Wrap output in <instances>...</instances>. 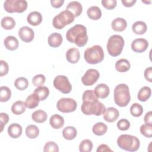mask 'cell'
Segmentation results:
<instances>
[{
    "mask_svg": "<svg viewBox=\"0 0 152 152\" xmlns=\"http://www.w3.org/2000/svg\"><path fill=\"white\" fill-rule=\"evenodd\" d=\"M82 99L83 104L81 110L84 114L100 116L104 113L106 107L102 102L99 101L94 90H86L83 94Z\"/></svg>",
    "mask_w": 152,
    "mask_h": 152,
    "instance_id": "1",
    "label": "cell"
},
{
    "mask_svg": "<svg viewBox=\"0 0 152 152\" xmlns=\"http://www.w3.org/2000/svg\"><path fill=\"white\" fill-rule=\"evenodd\" d=\"M66 38L68 42L75 43L78 47H83L87 44L88 39L87 28L82 24H76L66 31Z\"/></svg>",
    "mask_w": 152,
    "mask_h": 152,
    "instance_id": "2",
    "label": "cell"
},
{
    "mask_svg": "<svg viewBox=\"0 0 152 152\" xmlns=\"http://www.w3.org/2000/svg\"><path fill=\"white\" fill-rule=\"evenodd\" d=\"M113 97L115 103L118 106L120 107L126 106L131 100L128 86L124 83L116 86L114 89Z\"/></svg>",
    "mask_w": 152,
    "mask_h": 152,
    "instance_id": "3",
    "label": "cell"
},
{
    "mask_svg": "<svg viewBox=\"0 0 152 152\" xmlns=\"http://www.w3.org/2000/svg\"><path fill=\"white\" fill-rule=\"evenodd\" d=\"M117 144L122 150L134 152L139 149L140 142L139 139L135 136L122 134L118 138Z\"/></svg>",
    "mask_w": 152,
    "mask_h": 152,
    "instance_id": "4",
    "label": "cell"
},
{
    "mask_svg": "<svg viewBox=\"0 0 152 152\" xmlns=\"http://www.w3.org/2000/svg\"><path fill=\"white\" fill-rule=\"evenodd\" d=\"M85 61L90 64H97L101 62L104 59V52L102 46L94 45L88 48L84 53Z\"/></svg>",
    "mask_w": 152,
    "mask_h": 152,
    "instance_id": "5",
    "label": "cell"
},
{
    "mask_svg": "<svg viewBox=\"0 0 152 152\" xmlns=\"http://www.w3.org/2000/svg\"><path fill=\"white\" fill-rule=\"evenodd\" d=\"M125 45L124 38L118 34L111 36L107 43V49L109 54L112 56H117L119 55L123 49Z\"/></svg>",
    "mask_w": 152,
    "mask_h": 152,
    "instance_id": "6",
    "label": "cell"
},
{
    "mask_svg": "<svg viewBox=\"0 0 152 152\" xmlns=\"http://www.w3.org/2000/svg\"><path fill=\"white\" fill-rule=\"evenodd\" d=\"M75 17L73 14L68 10H64L55 15L52 21L53 26L56 29H62L65 26L72 23Z\"/></svg>",
    "mask_w": 152,
    "mask_h": 152,
    "instance_id": "7",
    "label": "cell"
},
{
    "mask_svg": "<svg viewBox=\"0 0 152 152\" xmlns=\"http://www.w3.org/2000/svg\"><path fill=\"white\" fill-rule=\"evenodd\" d=\"M5 10L9 13H21L27 8V2L25 0H6L4 3Z\"/></svg>",
    "mask_w": 152,
    "mask_h": 152,
    "instance_id": "8",
    "label": "cell"
},
{
    "mask_svg": "<svg viewBox=\"0 0 152 152\" xmlns=\"http://www.w3.org/2000/svg\"><path fill=\"white\" fill-rule=\"evenodd\" d=\"M53 86L56 89L64 94H68L72 90V86L68 78L62 75L56 76L53 80Z\"/></svg>",
    "mask_w": 152,
    "mask_h": 152,
    "instance_id": "9",
    "label": "cell"
},
{
    "mask_svg": "<svg viewBox=\"0 0 152 152\" xmlns=\"http://www.w3.org/2000/svg\"><path fill=\"white\" fill-rule=\"evenodd\" d=\"M77 107L76 101L71 98H61L57 103V109L63 113H69L75 111Z\"/></svg>",
    "mask_w": 152,
    "mask_h": 152,
    "instance_id": "10",
    "label": "cell"
},
{
    "mask_svg": "<svg viewBox=\"0 0 152 152\" xmlns=\"http://www.w3.org/2000/svg\"><path fill=\"white\" fill-rule=\"evenodd\" d=\"M100 77L99 71L93 68H90L87 70L86 73L81 78L83 84L86 86H91L96 83Z\"/></svg>",
    "mask_w": 152,
    "mask_h": 152,
    "instance_id": "11",
    "label": "cell"
},
{
    "mask_svg": "<svg viewBox=\"0 0 152 152\" xmlns=\"http://www.w3.org/2000/svg\"><path fill=\"white\" fill-rule=\"evenodd\" d=\"M148 46V41L143 38H138L134 40L131 43L132 50L137 53H142L146 50Z\"/></svg>",
    "mask_w": 152,
    "mask_h": 152,
    "instance_id": "12",
    "label": "cell"
},
{
    "mask_svg": "<svg viewBox=\"0 0 152 152\" xmlns=\"http://www.w3.org/2000/svg\"><path fill=\"white\" fill-rule=\"evenodd\" d=\"M20 38L24 42H31L34 37V33L32 28L27 26L21 27L18 31Z\"/></svg>",
    "mask_w": 152,
    "mask_h": 152,
    "instance_id": "13",
    "label": "cell"
},
{
    "mask_svg": "<svg viewBox=\"0 0 152 152\" xmlns=\"http://www.w3.org/2000/svg\"><path fill=\"white\" fill-rule=\"evenodd\" d=\"M104 119L108 122H113L117 120L119 116L118 110L113 107H109L105 109L103 113Z\"/></svg>",
    "mask_w": 152,
    "mask_h": 152,
    "instance_id": "14",
    "label": "cell"
},
{
    "mask_svg": "<svg viewBox=\"0 0 152 152\" xmlns=\"http://www.w3.org/2000/svg\"><path fill=\"white\" fill-rule=\"evenodd\" d=\"M94 92L98 98L105 99L106 98L110 93V89L107 85L101 83L99 84L94 89Z\"/></svg>",
    "mask_w": 152,
    "mask_h": 152,
    "instance_id": "15",
    "label": "cell"
},
{
    "mask_svg": "<svg viewBox=\"0 0 152 152\" xmlns=\"http://www.w3.org/2000/svg\"><path fill=\"white\" fill-rule=\"evenodd\" d=\"M66 10L71 11L75 17L80 15L83 11V7L80 2L73 1L68 4Z\"/></svg>",
    "mask_w": 152,
    "mask_h": 152,
    "instance_id": "16",
    "label": "cell"
},
{
    "mask_svg": "<svg viewBox=\"0 0 152 152\" xmlns=\"http://www.w3.org/2000/svg\"><path fill=\"white\" fill-rule=\"evenodd\" d=\"M80 57V51L77 48H70L66 52V59L69 63L76 64L79 61Z\"/></svg>",
    "mask_w": 152,
    "mask_h": 152,
    "instance_id": "17",
    "label": "cell"
},
{
    "mask_svg": "<svg viewBox=\"0 0 152 152\" xmlns=\"http://www.w3.org/2000/svg\"><path fill=\"white\" fill-rule=\"evenodd\" d=\"M111 26L115 31H123L126 28L127 23L124 18L118 17L112 21Z\"/></svg>",
    "mask_w": 152,
    "mask_h": 152,
    "instance_id": "18",
    "label": "cell"
},
{
    "mask_svg": "<svg viewBox=\"0 0 152 152\" xmlns=\"http://www.w3.org/2000/svg\"><path fill=\"white\" fill-rule=\"evenodd\" d=\"M27 21L31 26H38L42 21V14L38 11H32L27 15Z\"/></svg>",
    "mask_w": 152,
    "mask_h": 152,
    "instance_id": "19",
    "label": "cell"
},
{
    "mask_svg": "<svg viewBox=\"0 0 152 152\" xmlns=\"http://www.w3.org/2000/svg\"><path fill=\"white\" fill-rule=\"evenodd\" d=\"M62 40V35L59 33L55 32L49 36L48 42L50 46L52 48H58L61 45Z\"/></svg>",
    "mask_w": 152,
    "mask_h": 152,
    "instance_id": "20",
    "label": "cell"
},
{
    "mask_svg": "<svg viewBox=\"0 0 152 152\" xmlns=\"http://www.w3.org/2000/svg\"><path fill=\"white\" fill-rule=\"evenodd\" d=\"M8 134L12 138H17L22 134L21 126L17 123L11 124L8 128Z\"/></svg>",
    "mask_w": 152,
    "mask_h": 152,
    "instance_id": "21",
    "label": "cell"
},
{
    "mask_svg": "<svg viewBox=\"0 0 152 152\" xmlns=\"http://www.w3.org/2000/svg\"><path fill=\"white\" fill-rule=\"evenodd\" d=\"M49 123L53 129H60L64 125V119L58 114H54L50 118Z\"/></svg>",
    "mask_w": 152,
    "mask_h": 152,
    "instance_id": "22",
    "label": "cell"
},
{
    "mask_svg": "<svg viewBox=\"0 0 152 152\" xmlns=\"http://www.w3.org/2000/svg\"><path fill=\"white\" fill-rule=\"evenodd\" d=\"M5 48L10 50H15L18 47V41L17 39L13 36H7L4 41Z\"/></svg>",
    "mask_w": 152,
    "mask_h": 152,
    "instance_id": "23",
    "label": "cell"
},
{
    "mask_svg": "<svg viewBox=\"0 0 152 152\" xmlns=\"http://www.w3.org/2000/svg\"><path fill=\"white\" fill-rule=\"evenodd\" d=\"M132 30L136 34H143L147 31V26L142 21H137L132 25Z\"/></svg>",
    "mask_w": 152,
    "mask_h": 152,
    "instance_id": "24",
    "label": "cell"
},
{
    "mask_svg": "<svg viewBox=\"0 0 152 152\" xmlns=\"http://www.w3.org/2000/svg\"><path fill=\"white\" fill-rule=\"evenodd\" d=\"M87 14L90 19L97 20L102 17V11L97 6H91L88 8Z\"/></svg>",
    "mask_w": 152,
    "mask_h": 152,
    "instance_id": "25",
    "label": "cell"
},
{
    "mask_svg": "<svg viewBox=\"0 0 152 152\" xmlns=\"http://www.w3.org/2000/svg\"><path fill=\"white\" fill-rule=\"evenodd\" d=\"M40 99L39 96L34 94H30L26 99L25 103L26 105V107L28 109H34L36 107L39 103Z\"/></svg>",
    "mask_w": 152,
    "mask_h": 152,
    "instance_id": "26",
    "label": "cell"
},
{
    "mask_svg": "<svg viewBox=\"0 0 152 152\" xmlns=\"http://www.w3.org/2000/svg\"><path fill=\"white\" fill-rule=\"evenodd\" d=\"M26 105L25 102L21 100H18L12 104L11 106V111L14 114L20 115L26 111Z\"/></svg>",
    "mask_w": 152,
    "mask_h": 152,
    "instance_id": "27",
    "label": "cell"
},
{
    "mask_svg": "<svg viewBox=\"0 0 152 152\" xmlns=\"http://www.w3.org/2000/svg\"><path fill=\"white\" fill-rule=\"evenodd\" d=\"M131 67L129 62L126 59H121L115 64V68L119 72H125L128 71Z\"/></svg>",
    "mask_w": 152,
    "mask_h": 152,
    "instance_id": "28",
    "label": "cell"
},
{
    "mask_svg": "<svg viewBox=\"0 0 152 152\" xmlns=\"http://www.w3.org/2000/svg\"><path fill=\"white\" fill-rule=\"evenodd\" d=\"M31 118L37 123H43L46 121L48 115L46 112L43 110H37L32 113Z\"/></svg>",
    "mask_w": 152,
    "mask_h": 152,
    "instance_id": "29",
    "label": "cell"
},
{
    "mask_svg": "<svg viewBox=\"0 0 152 152\" xmlns=\"http://www.w3.org/2000/svg\"><path fill=\"white\" fill-rule=\"evenodd\" d=\"M77 134V129L75 127L72 126H66L62 131V135L64 138L68 140H72L74 139Z\"/></svg>",
    "mask_w": 152,
    "mask_h": 152,
    "instance_id": "30",
    "label": "cell"
},
{
    "mask_svg": "<svg viewBox=\"0 0 152 152\" xmlns=\"http://www.w3.org/2000/svg\"><path fill=\"white\" fill-rule=\"evenodd\" d=\"M151 90L150 87L148 86H144L142 87L138 93V99L141 102L147 101L151 96Z\"/></svg>",
    "mask_w": 152,
    "mask_h": 152,
    "instance_id": "31",
    "label": "cell"
},
{
    "mask_svg": "<svg viewBox=\"0 0 152 152\" xmlns=\"http://www.w3.org/2000/svg\"><path fill=\"white\" fill-rule=\"evenodd\" d=\"M107 131V126L103 122H99L95 124L92 128L93 132L98 136L104 135Z\"/></svg>",
    "mask_w": 152,
    "mask_h": 152,
    "instance_id": "32",
    "label": "cell"
},
{
    "mask_svg": "<svg viewBox=\"0 0 152 152\" xmlns=\"http://www.w3.org/2000/svg\"><path fill=\"white\" fill-rule=\"evenodd\" d=\"M1 25L5 30H11L15 26V21L12 17L6 16L3 17L1 20Z\"/></svg>",
    "mask_w": 152,
    "mask_h": 152,
    "instance_id": "33",
    "label": "cell"
},
{
    "mask_svg": "<svg viewBox=\"0 0 152 152\" xmlns=\"http://www.w3.org/2000/svg\"><path fill=\"white\" fill-rule=\"evenodd\" d=\"M33 93L37 94L39 96L40 101H43L45 100L49 96V90L47 87L41 86L37 87L34 90Z\"/></svg>",
    "mask_w": 152,
    "mask_h": 152,
    "instance_id": "34",
    "label": "cell"
},
{
    "mask_svg": "<svg viewBox=\"0 0 152 152\" xmlns=\"http://www.w3.org/2000/svg\"><path fill=\"white\" fill-rule=\"evenodd\" d=\"M26 134L30 139L36 138L39 134V129L34 125H29L26 128Z\"/></svg>",
    "mask_w": 152,
    "mask_h": 152,
    "instance_id": "35",
    "label": "cell"
},
{
    "mask_svg": "<svg viewBox=\"0 0 152 152\" xmlns=\"http://www.w3.org/2000/svg\"><path fill=\"white\" fill-rule=\"evenodd\" d=\"M11 97V90L7 86H1L0 88V101L7 102Z\"/></svg>",
    "mask_w": 152,
    "mask_h": 152,
    "instance_id": "36",
    "label": "cell"
},
{
    "mask_svg": "<svg viewBox=\"0 0 152 152\" xmlns=\"http://www.w3.org/2000/svg\"><path fill=\"white\" fill-rule=\"evenodd\" d=\"M14 86L19 90H24L28 86V81L25 77H20L15 80Z\"/></svg>",
    "mask_w": 152,
    "mask_h": 152,
    "instance_id": "37",
    "label": "cell"
},
{
    "mask_svg": "<svg viewBox=\"0 0 152 152\" xmlns=\"http://www.w3.org/2000/svg\"><path fill=\"white\" fill-rule=\"evenodd\" d=\"M93 144L91 141L88 139L83 140L79 145V150L81 152H90L93 149Z\"/></svg>",
    "mask_w": 152,
    "mask_h": 152,
    "instance_id": "38",
    "label": "cell"
},
{
    "mask_svg": "<svg viewBox=\"0 0 152 152\" xmlns=\"http://www.w3.org/2000/svg\"><path fill=\"white\" fill-rule=\"evenodd\" d=\"M130 112L133 116L140 117L143 113V107L139 103H133L130 107Z\"/></svg>",
    "mask_w": 152,
    "mask_h": 152,
    "instance_id": "39",
    "label": "cell"
},
{
    "mask_svg": "<svg viewBox=\"0 0 152 152\" xmlns=\"http://www.w3.org/2000/svg\"><path fill=\"white\" fill-rule=\"evenodd\" d=\"M140 132L147 138L152 137V124H145L140 126Z\"/></svg>",
    "mask_w": 152,
    "mask_h": 152,
    "instance_id": "40",
    "label": "cell"
},
{
    "mask_svg": "<svg viewBox=\"0 0 152 152\" xmlns=\"http://www.w3.org/2000/svg\"><path fill=\"white\" fill-rule=\"evenodd\" d=\"M44 152H58L59 147L58 144L53 141L47 142L43 148Z\"/></svg>",
    "mask_w": 152,
    "mask_h": 152,
    "instance_id": "41",
    "label": "cell"
},
{
    "mask_svg": "<svg viewBox=\"0 0 152 152\" xmlns=\"http://www.w3.org/2000/svg\"><path fill=\"white\" fill-rule=\"evenodd\" d=\"M46 78L43 74H37L32 78V83L34 86L39 87L43 85L45 83Z\"/></svg>",
    "mask_w": 152,
    "mask_h": 152,
    "instance_id": "42",
    "label": "cell"
},
{
    "mask_svg": "<svg viewBox=\"0 0 152 152\" xmlns=\"http://www.w3.org/2000/svg\"><path fill=\"white\" fill-rule=\"evenodd\" d=\"M117 127L121 131H126L130 127V122L126 119H121L117 122Z\"/></svg>",
    "mask_w": 152,
    "mask_h": 152,
    "instance_id": "43",
    "label": "cell"
},
{
    "mask_svg": "<svg viewBox=\"0 0 152 152\" xmlns=\"http://www.w3.org/2000/svg\"><path fill=\"white\" fill-rule=\"evenodd\" d=\"M102 5L107 10H112L115 8L117 4L116 0H102Z\"/></svg>",
    "mask_w": 152,
    "mask_h": 152,
    "instance_id": "44",
    "label": "cell"
},
{
    "mask_svg": "<svg viewBox=\"0 0 152 152\" xmlns=\"http://www.w3.org/2000/svg\"><path fill=\"white\" fill-rule=\"evenodd\" d=\"M9 121V116L7 113L1 112L0 113V124H1V132L4 129V126L7 125Z\"/></svg>",
    "mask_w": 152,
    "mask_h": 152,
    "instance_id": "45",
    "label": "cell"
},
{
    "mask_svg": "<svg viewBox=\"0 0 152 152\" xmlns=\"http://www.w3.org/2000/svg\"><path fill=\"white\" fill-rule=\"evenodd\" d=\"M1 66H0V75L3 77L8 74L9 71V66L7 62L4 60H1Z\"/></svg>",
    "mask_w": 152,
    "mask_h": 152,
    "instance_id": "46",
    "label": "cell"
},
{
    "mask_svg": "<svg viewBox=\"0 0 152 152\" xmlns=\"http://www.w3.org/2000/svg\"><path fill=\"white\" fill-rule=\"evenodd\" d=\"M144 77L148 81L152 82V68L151 66L147 68L144 71Z\"/></svg>",
    "mask_w": 152,
    "mask_h": 152,
    "instance_id": "47",
    "label": "cell"
},
{
    "mask_svg": "<svg viewBox=\"0 0 152 152\" xmlns=\"http://www.w3.org/2000/svg\"><path fill=\"white\" fill-rule=\"evenodd\" d=\"M96 151L97 152H104V151H111V152H112L113 150H111L107 145L104 144H102L100 145L98 147Z\"/></svg>",
    "mask_w": 152,
    "mask_h": 152,
    "instance_id": "48",
    "label": "cell"
},
{
    "mask_svg": "<svg viewBox=\"0 0 152 152\" xmlns=\"http://www.w3.org/2000/svg\"><path fill=\"white\" fill-rule=\"evenodd\" d=\"M64 3V0H51L50 1L51 5L55 8H58L61 7Z\"/></svg>",
    "mask_w": 152,
    "mask_h": 152,
    "instance_id": "49",
    "label": "cell"
},
{
    "mask_svg": "<svg viewBox=\"0 0 152 152\" xmlns=\"http://www.w3.org/2000/svg\"><path fill=\"white\" fill-rule=\"evenodd\" d=\"M144 121L145 124H152V112L149 111L144 116Z\"/></svg>",
    "mask_w": 152,
    "mask_h": 152,
    "instance_id": "50",
    "label": "cell"
},
{
    "mask_svg": "<svg viewBox=\"0 0 152 152\" xmlns=\"http://www.w3.org/2000/svg\"><path fill=\"white\" fill-rule=\"evenodd\" d=\"M122 4L126 7H131L133 6L137 2L136 0H121Z\"/></svg>",
    "mask_w": 152,
    "mask_h": 152,
    "instance_id": "51",
    "label": "cell"
},
{
    "mask_svg": "<svg viewBox=\"0 0 152 152\" xmlns=\"http://www.w3.org/2000/svg\"><path fill=\"white\" fill-rule=\"evenodd\" d=\"M142 2H145V3H151V1H149V2H146V1H142Z\"/></svg>",
    "mask_w": 152,
    "mask_h": 152,
    "instance_id": "52",
    "label": "cell"
}]
</instances>
